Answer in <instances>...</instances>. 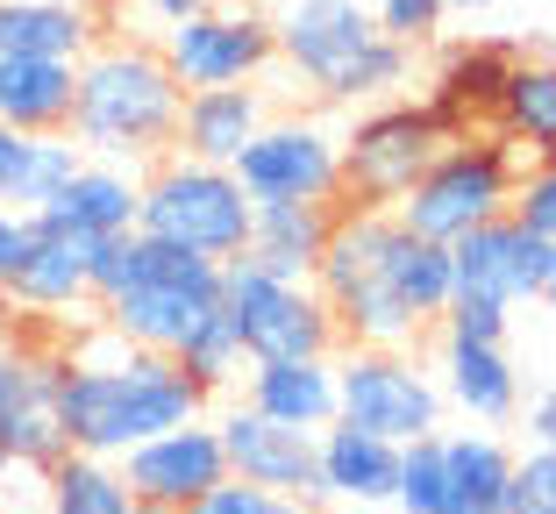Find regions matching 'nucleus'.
<instances>
[{
	"label": "nucleus",
	"instance_id": "1",
	"mask_svg": "<svg viewBox=\"0 0 556 514\" xmlns=\"http://www.w3.org/2000/svg\"><path fill=\"white\" fill-rule=\"evenodd\" d=\"M50 415L72 450L86 457H122L129 443L157 429L207 415V393L186 379L164 350L129 343L108 322H86L65 350H50Z\"/></svg>",
	"mask_w": 556,
	"mask_h": 514
},
{
	"label": "nucleus",
	"instance_id": "2",
	"mask_svg": "<svg viewBox=\"0 0 556 514\" xmlns=\"http://www.w3.org/2000/svg\"><path fill=\"white\" fill-rule=\"evenodd\" d=\"M186 86L172 79L157 43L136 36H100L79 58V86H72V143L86 158H115V165H150L179 136Z\"/></svg>",
	"mask_w": 556,
	"mask_h": 514
},
{
	"label": "nucleus",
	"instance_id": "3",
	"mask_svg": "<svg viewBox=\"0 0 556 514\" xmlns=\"http://www.w3.org/2000/svg\"><path fill=\"white\" fill-rule=\"evenodd\" d=\"M250 215H257V200L243 193V179L229 165H200L179 150L150 158L143 186H136V229L179 250H200L214 265L250 250Z\"/></svg>",
	"mask_w": 556,
	"mask_h": 514
},
{
	"label": "nucleus",
	"instance_id": "4",
	"mask_svg": "<svg viewBox=\"0 0 556 514\" xmlns=\"http://www.w3.org/2000/svg\"><path fill=\"white\" fill-rule=\"evenodd\" d=\"M514 179H521V150H514L507 136H500V129H492V136L457 129L435 158H428L421 179L400 193L393 222L414 229V236H428V243H457L464 229L507 215Z\"/></svg>",
	"mask_w": 556,
	"mask_h": 514
},
{
	"label": "nucleus",
	"instance_id": "5",
	"mask_svg": "<svg viewBox=\"0 0 556 514\" xmlns=\"http://www.w3.org/2000/svg\"><path fill=\"white\" fill-rule=\"evenodd\" d=\"M450 122L428 108V100H371L357 122L343 129V200L336 208H386L393 215L400 193L428 172L442 143H450Z\"/></svg>",
	"mask_w": 556,
	"mask_h": 514
},
{
	"label": "nucleus",
	"instance_id": "6",
	"mask_svg": "<svg viewBox=\"0 0 556 514\" xmlns=\"http://www.w3.org/2000/svg\"><path fill=\"white\" fill-rule=\"evenodd\" d=\"M222 315H229L250 365H264V358H336L343 350V329L328 315V300L314 293V279H271L250 258L222 265Z\"/></svg>",
	"mask_w": 556,
	"mask_h": 514
},
{
	"label": "nucleus",
	"instance_id": "7",
	"mask_svg": "<svg viewBox=\"0 0 556 514\" xmlns=\"http://www.w3.org/2000/svg\"><path fill=\"white\" fill-rule=\"evenodd\" d=\"M442 415H450L442 386L407 350H364V343L336 350V422L371 429L386 443H414V436H435Z\"/></svg>",
	"mask_w": 556,
	"mask_h": 514
},
{
	"label": "nucleus",
	"instance_id": "8",
	"mask_svg": "<svg viewBox=\"0 0 556 514\" xmlns=\"http://www.w3.org/2000/svg\"><path fill=\"white\" fill-rule=\"evenodd\" d=\"M157 50L186 93H200V86H257L278 65L271 15H257L243 0H214V8L186 15L179 29L157 36Z\"/></svg>",
	"mask_w": 556,
	"mask_h": 514
},
{
	"label": "nucleus",
	"instance_id": "9",
	"mask_svg": "<svg viewBox=\"0 0 556 514\" xmlns=\"http://www.w3.org/2000/svg\"><path fill=\"white\" fill-rule=\"evenodd\" d=\"M229 172L250 200H343V136L321 115H264Z\"/></svg>",
	"mask_w": 556,
	"mask_h": 514
},
{
	"label": "nucleus",
	"instance_id": "10",
	"mask_svg": "<svg viewBox=\"0 0 556 514\" xmlns=\"http://www.w3.org/2000/svg\"><path fill=\"white\" fill-rule=\"evenodd\" d=\"M271 43H278V65L293 72L307 93L336 100L350 65L378 43V22L364 0H286L271 15Z\"/></svg>",
	"mask_w": 556,
	"mask_h": 514
},
{
	"label": "nucleus",
	"instance_id": "11",
	"mask_svg": "<svg viewBox=\"0 0 556 514\" xmlns=\"http://www.w3.org/2000/svg\"><path fill=\"white\" fill-rule=\"evenodd\" d=\"M115 472H122V486H129V500L186 514L200 493H214V486L229 479V450H222V429H214L207 415H193V422H179V429H157V436H143V443H129L115 457Z\"/></svg>",
	"mask_w": 556,
	"mask_h": 514
},
{
	"label": "nucleus",
	"instance_id": "12",
	"mask_svg": "<svg viewBox=\"0 0 556 514\" xmlns=\"http://www.w3.org/2000/svg\"><path fill=\"white\" fill-rule=\"evenodd\" d=\"M222 429V450H229V479L264 486V493L307 500L321 507V450H314V429H286V422H264L257 408H229L214 422Z\"/></svg>",
	"mask_w": 556,
	"mask_h": 514
},
{
	"label": "nucleus",
	"instance_id": "13",
	"mask_svg": "<svg viewBox=\"0 0 556 514\" xmlns=\"http://www.w3.org/2000/svg\"><path fill=\"white\" fill-rule=\"evenodd\" d=\"M450 272H457V293L521 308V300H542L549 243L528 236L514 215H492V222H478V229H464L457 243H450Z\"/></svg>",
	"mask_w": 556,
	"mask_h": 514
},
{
	"label": "nucleus",
	"instance_id": "14",
	"mask_svg": "<svg viewBox=\"0 0 556 514\" xmlns=\"http://www.w3.org/2000/svg\"><path fill=\"white\" fill-rule=\"evenodd\" d=\"M442 408H457L478 429H507L521 422V372H514L507 343H464V336H442Z\"/></svg>",
	"mask_w": 556,
	"mask_h": 514
},
{
	"label": "nucleus",
	"instance_id": "15",
	"mask_svg": "<svg viewBox=\"0 0 556 514\" xmlns=\"http://www.w3.org/2000/svg\"><path fill=\"white\" fill-rule=\"evenodd\" d=\"M136 186H143V172H136V165L86 158V165L72 172L43 208H36V222H43V229L79 236V243H93V236H122V229H136Z\"/></svg>",
	"mask_w": 556,
	"mask_h": 514
},
{
	"label": "nucleus",
	"instance_id": "16",
	"mask_svg": "<svg viewBox=\"0 0 556 514\" xmlns=\"http://www.w3.org/2000/svg\"><path fill=\"white\" fill-rule=\"evenodd\" d=\"M243 408H257L264 422L321 436L336 422V358H264V365H243Z\"/></svg>",
	"mask_w": 556,
	"mask_h": 514
},
{
	"label": "nucleus",
	"instance_id": "17",
	"mask_svg": "<svg viewBox=\"0 0 556 514\" xmlns=\"http://www.w3.org/2000/svg\"><path fill=\"white\" fill-rule=\"evenodd\" d=\"M264 115H271L264 86H200L179 108L172 150H179V158H200V165H236V150L264 129Z\"/></svg>",
	"mask_w": 556,
	"mask_h": 514
},
{
	"label": "nucleus",
	"instance_id": "18",
	"mask_svg": "<svg viewBox=\"0 0 556 514\" xmlns=\"http://www.w3.org/2000/svg\"><path fill=\"white\" fill-rule=\"evenodd\" d=\"M0 293H8V308H29V315H72V308H93V293H86V243L36 222L29 250H22V265L0 279Z\"/></svg>",
	"mask_w": 556,
	"mask_h": 514
},
{
	"label": "nucleus",
	"instance_id": "19",
	"mask_svg": "<svg viewBox=\"0 0 556 514\" xmlns=\"http://www.w3.org/2000/svg\"><path fill=\"white\" fill-rule=\"evenodd\" d=\"M321 450V493L343 500V507H393V486H400V443L371 429H350V422H328L314 436Z\"/></svg>",
	"mask_w": 556,
	"mask_h": 514
},
{
	"label": "nucleus",
	"instance_id": "20",
	"mask_svg": "<svg viewBox=\"0 0 556 514\" xmlns=\"http://www.w3.org/2000/svg\"><path fill=\"white\" fill-rule=\"evenodd\" d=\"M336 200H257L250 215V265H264L271 279H314V258L328 243Z\"/></svg>",
	"mask_w": 556,
	"mask_h": 514
},
{
	"label": "nucleus",
	"instance_id": "21",
	"mask_svg": "<svg viewBox=\"0 0 556 514\" xmlns=\"http://www.w3.org/2000/svg\"><path fill=\"white\" fill-rule=\"evenodd\" d=\"M442 514H507L514 450L492 429H442Z\"/></svg>",
	"mask_w": 556,
	"mask_h": 514
},
{
	"label": "nucleus",
	"instance_id": "22",
	"mask_svg": "<svg viewBox=\"0 0 556 514\" xmlns=\"http://www.w3.org/2000/svg\"><path fill=\"white\" fill-rule=\"evenodd\" d=\"M72 58H0V122L15 136H58L72 129Z\"/></svg>",
	"mask_w": 556,
	"mask_h": 514
},
{
	"label": "nucleus",
	"instance_id": "23",
	"mask_svg": "<svg viewBox=\"0 0 556 514\" xmlns=\"http://www.w3.org/2000/svg\"><path fill=\"white\" fill-rule=\"evenodd\" d=\"M378 279H386V293L407 308L414 322H442V308L457 300V272H450V243H428V236L414 229H386V250H378Z\"/></svg>",
	"mask_w": 556,
	"mask_h": 514
},
{
	"label": "nucleus",
	"instance_id": "24",
	"mask_svg": "<svg viewBox=\"0 0 556 514\" xmlns=\"http://www.w3.org/2000/svg\"><path fill=\"white\" fill-rule=\"evenodd\" d=\"M100 15L65 8V0H0V58H72L100 43Z\"/></svg>",
	"mask_w": 556,
	"mask_h": 514
},
{
	"label": "nucleus",
	"instance_id": "25",
	"mask_svg": "<svg viewBox=\"0 0 556 514\" xmlns=\"http://www.w3.org/2000/svg\"><path fill=\"white\" fill-rule=\"evenodd\" d=\"M492 122L535 165L556 158V58H514L500 79V100H492Z\"/></svg>",
	"mask_w": 556,
	"mask_h": 514
},
{
	"label": "nucleus",
	"instance_id": "26",
	"mask_svg": "<svg viewBox=\"0 0 556 514\" xmlns=\"http://www.w3.org/2000/svg\"><path fill=\"white\" fill-rule=\"evenodd\" d=\"M514 50L500 43H457L450 58L435 65V86H428V108H435L450 129H471L478 115H492V100H500V79H507Z\"/></svg>",
	"mask_w": 556,
	"mask_h": 514
},
{
	"label": "nucleus",
	"instance_id": "27",
	"mask_svg": "<svg viewBox=\"0 0 556 514\" xmlns=\"http://www.w3.org/2000/svg\"><path fill=\"white\" fill-rule=\"evenodd\" d=\"M129 486H122L115 457H86L65 450L58 465L43 472V514H129Z\"/></svg>",
	"mask_w": 556,
	"mask_h": 514
},
{
	"label": "nucleus",
	"instance_id": "28",
	"mask_svg": "<svg viewBox=\"0 0 556 514\" xmlns=\"http://www.w3.org/2000/svg\"><path fill=\"white\" fill-rule=\"evenodd\" d=\"M172 365H179V372H186V379H193L207 400H214V393H229V386L243 379L250 358H243V343H236L229 315H222V300H214L207 315H200L193 329H186L179 343H172Z\"/></svg>",
	"mask_w": 556,
	"mask_h": 514
},
{
	"label": "nucleus",
	"instance_id": "29",
	"mask_svg": "<svg viewBox=\"0 0 556 514\" xmlns=\"http://www.w3.org/2000/svg\"><path fill=\"white\" fill-rule=\"evenodd\" d=\"M86 165V150L72 143L65 129L58 136H22V150H15V172H8V208H22V215H36V208H43L50 193H58V186L72 179V172Z\"/></svg>",
	"mask_w": 556,
	"mask_h": 514
},
{
	"label": "nucleus",
	"instance_id": "30",
	"mask_svg": "<svg viewBox=\"0 0 556 514\" xmlns=\"http://www.w3.org/2000/svg\"><path fill=\"white\" fill-rule=\"evenodd\" d=\"M442 429L435 436H414L400 443V486H393V507L400 514H442Z\"/></svg>",
	"mask_w": 556,
	"mask_h": 514
},
{
	"label": "nucleus",
	"instance_id": "31",
	"mask_svg": "<svg viewBox=\"0 0 556 514\" xmlns=\"http://www.w3.org/2000/svg\"><path fill=\"white\" fill-rule=\"evenodd\" d=\"M50 408V350L29 343H0V422Z\"/></svg>",
	"mask_w": 556,
	"mask_h": 514
},
{
	"label": "nucleus",
	"instance_id": "32",
	"mask_svg": "<svg viewBox=\"0 0 556 514\" xmlns=\"http://www.w3.org/2000/svg\"><path fill=\"white\" fill-rule=\"evenodd\" d=\"M65 450H72V443H65V429H58V415H50V408H29V415L0 422V457H8V465L50 472Z\"/></svg>",
	"mask_w": 556,
	"mask_h": 514
},
{
	"label": "nucleus",
	"instance_id": "33",
	"mask_svg": "<svg viewBox=\"0 0 556 514\" xmlns=\"http://www.w3.org/2000/svg\"><path fill=\"white\" fill-rule=\"evenodd\" d=\"M200 8H214V0H108L100 29L108 36H136V43H157L164 29H179V22L200 15Z\"/></svg>",
	"mask_w": 556,
	"mask_h": 514
},
{
	"label": "nucleus",
	"instance_id": "34",
	"mask_svg": "<svg viewBox=\"0 0 556 514\" xmlns=\"http://www.w3.org/2000/svg\"><path fill=\"white\" fill-rule=\"evenodd\" d=\"M507 514H556V443H528L514 457Z\"/></svg>",
	"mask_w": 556,
	"mask_h": 514
},
{
	"label": "nucleus",
	"instance_id": "35",
	"mask_svg": "<svg viewBox=\"0 0 556 514\" xmlns=\"http://www.w3.org/2000/svg\"><path fill=\"white\" fill-rule=\"evenodd\" d=\"M507 215L521 222L528 236H542V243H556V158H542V165H528L521 179H514V200Z\"/></svg>",
	"mask_w": 556,
	"mask_h": 514
},
{
	"label": "nucleus",
	"instance_id": "36",
	"mask_svg": "<svg viewBox=\"0 0 556 514\" xmlns=\"http://www.w3.org/2000/svg\"><path fill=\"white\" fill-rule=\"evenodd\" d=\"M378 36H393V43H428V36H442V22H450V0H378L371 8Z\"/></svg>",
	"mask_w": 556,
	"mask_h": 514
},
{
	"label": "nucleus",
	"instance_id": "37",
	"mask_svg": "<svg viewBox=\"0 0 556 514\" xmlns=\"http://www.w3.org/2000/svg\"><path fill=\"white\" fill-rule=\"evenodd\" d=\"M507 329H514V308H500V300L457 293L442 308V336H464V343H507Z\"/></svg>",
	"mask_w": 556,
	"mask_h": 514
},
{
	"label": "nucleus",
	"instance_id": "38",
	"mask_svg": "<svg viewBox=\"0 0 556 514\" xmlns=\"http://www.w3.org/2000/svg\"><path fill=\"white\" fill-rule=\"evenodd\" d=\"M186 514H314L307 500H286V493H264V486H243V479H222L214 493H200Z\"/></svg>",
	"mask_w": 556,
	"mask_h": 514
},
{
	"label": "nucleus",
	"instance_id": "39",
	"mask_svg": "<svg viewBox=\"0 0 556 514\" xmlns=\"http://www.w3.org/2000/svg\"><path fill=\"white\" fill-rule=\"evenodd\" d=\"M29 236H36V215H22V208H8V200H0V279L22 265Z\"/></svg>",
	"mask_w": 556,
	"mask_h": 514
},
{
	"label": "nucleus",
	"instance_id": "40",
	"mask_svg": "<svg viewBox=\"0 0 556 514\" xmlns=\"http://www.w3.org/2000/svg\"><path fill=\"white\" fill-rule=\"evenodd\" d=\"M528 443H556V379L528 400Z\"/></svg>",
	"mask_w": 556,
	"mask_h": 514
},
{
	"label": "nucleus",
	"instance_id": "41",
	"mask_svg": "<svg viewBox=\"0 0 556 514\" xmlns=\"http://www.w3.org/2000/svg\"><path fill=\"white\" fill-rule=\"evenodd\" d=\"M15 150H22V136L0 122V193H8V172H15Z\"/></svg>",
	"mask_w": 556,
	"mask_h": 514
},
{
	"label": "nucleus",
	"instance_id": "42",
	"mask_svg": "<svg viewBox=\"0 0 556 514\" xmlns=\"http://www.w3.org/2000/svg\"><path fill=\"white\" fill-rule=\"evenodd\" d=\"M485 8H500V0H450V15H485Z\"/></svg>",
	"mask_w": 556,
	"mask_h": 514
},
{
	"label": "nucleus",
	"instance_id": "43",
	"mask_svg": "<svg viewBox=\"0 0 556 514\" xmlns=\"http://www.w3.org/2000/svg\"><path fill=\"white\" fill-rule=\"evenodd\" d=\"M542 300L556 308V243H549V279H542Z\"/></svg>",
	"mask_w": 556,
	"mask_h": 514
},
{
	"label": "nucleus",
	"instance_id": "44",
	"mask_svg": "<svg viewBox=\"0 0 556 514\" xmlns=\"http://www.w3.org/2000/svg\"><path fill=\"white\" fill-rule=\"evenodd\" d=\"M65 8H86V15H108V0H65Z\"/></svg>",
	"mask_w": 556,
	"mask_h": 514
},
{
	"label": "nucleus",
	"instance_id": "45",
	"mask_svg": "<svg viewBox=\"0 0 556 514\" xmlns=\"http://www.w3.org/2000/svg\"><path fill=\"white\" fill-rule=\"evenodd\" d=\"M129 514H172V507H150V500H136V507Z\"/></svg>",
	"mask_w": 556,
	"mask_h": 514
},
{
	"label": "nucleus",
	"instance_id": "46",
	"mask_svg": "<svg viewBox=\"0 0 556 514\" xmlns=\"http://www.w3.org/2000/svg\"><path fill=\"white\" fill-rule=\"evenodd\" d=\"M243 8H257V0H243Z\"/></svg>",
	"mask_w": 556,
	"mask_h": 514
},
{
	"label": "nucleus",
	"instance_id": "47",
	"mask_svg": "<svg viewBox=\"0 0 556 514\" xmlns=\"http://www.w3.org/2000/svg\"><path fill=\"white\" fill-rule=\"evenodd\" d=\"M0 465H8V457H0Z\"/></svg>",
	"mask_w": 556,
	"mask_h": 514
}]
</instances>
